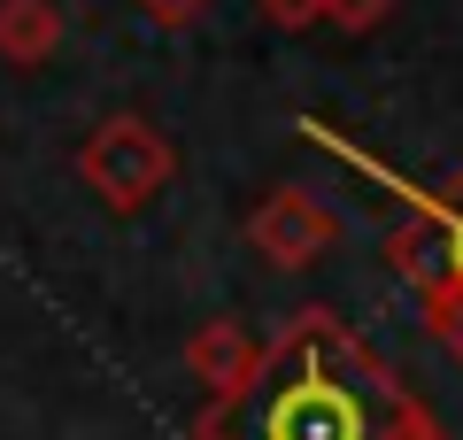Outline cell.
Masks as SVG:
<instances>
[{"label":"cell","mask_w":463,"mask_h":440,"mask_svg":"<svg viewBox=\"0 0 463 440\" xmlns=\"http://www.w3.org/2000/svg\"><path fill=\"white\" fill-rule=\"evenodd\" d=\"M224 409H240V440H440L386 363H371V348L325 310H301L263 356H248Z\"/></svg>","instance_id":"1"},{"label":"cell","mask_w":463,"mask_h":440,"mask_svg":"<svg viewBox=\"0 0 463 440\" xmlns=\"http://www.w3.org/2000/svg\"><path fill=\"white\" fill-rule=\"evenodd\" d=\"M85 163H93V178L109 186V201H139V194H147V186L170 170V155L132 124V116H116V131L93 147V155H85Z\"/></svg>","instance_id":"2"},{"label":"cell","mask_w":463,"mask_h":440,"mask_svg":"<svg viewBox=\"0 0 463 440\" xmlns=\"http://www.w3.org/2000/svg\"><path fill=\"white\" fill-rule=\"evenodd\" d=\"M255 240H263L279 263H309V255L332 247V216L317 209V201H301V194H279L263 216H255Z\"/></svg>","instance_id":"3"},{"label":"cell","mask_w":463,"mask_h":440,"mask_svg":"<svg viewBox=\"0 0 463 440\" xmlns=\"http://www.w3.org/2000/svg\"><path fill=\"white\" fill-rule=\"evenodd\" d=\"M417 201L440 216V240H448V310H432V332H456V317H463V201H432V194H417Z\"/></svg>","instance_id":"4"},{"label":"cell","mask_w":463,"mask_h":440,"mask_svg":"<svg viewBox=\"0 0 463 440\" xmlns=\"http://www.w3.org/2000/svg\"><path fill=\"white\" fill-rule=\"evenodd\" d=\"M386 8H394V0H325V16H332V24H347V32H371Z\"/></svg>","instance_id":"5"},{"label":"cell","mask_w":463,"mask_h":440,"mask_svg":"<svg viewBox=\"0 0 463 440\" xmlns=\"http://www.w3.org/2000/svg\"><path fill=\"white\" fill-rule=\"evenodd\" d=\"M270 8V24H309V16H325V0H263Z\"/></svg>","instance_id":"6"},{"label":"cell","mask_w":463,"mask_h":440,"mask_svg":"<svg viewBox=\"0 0 463 440\" xmlns=\"http://www.w3.org/2000/svg\"><path fill=\"white\" fill-rule=\"evenodd\" d=\"M155 8H170V16H185V8H201V0H155Z\"/></svg>","instance_id":"7"},{"label":"cell","mask_w":463,"mask_h":440,"mask_svg":"<svg viewBox=\"0 0 463 440\" xmlns=\"http://www.w3.org/2000/svg\"><path fill=\"white\" fill-rule=\"evenodd\" d=\"M448 340H456V348H463V317H456V332H448Z\"/></svg>","instance_id":"8"}]
</instances>
